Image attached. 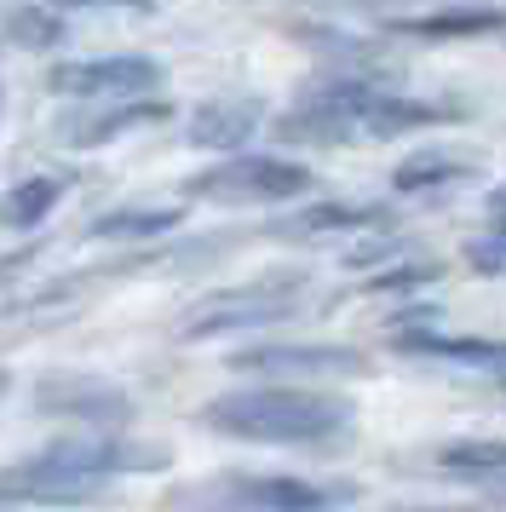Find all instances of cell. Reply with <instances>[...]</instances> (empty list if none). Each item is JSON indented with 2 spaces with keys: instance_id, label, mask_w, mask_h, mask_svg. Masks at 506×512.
<instances>
[{
  "instance_id": "cell-1",
  "label": "cell",
  "mask_w": 506,
  "mask_h": 512,
  "mask_svg": "<svg viewBox=\"0 0 506 512\" xmlns=\"http://www.w3.org/2000/svg\"><path fill=\"white\" fill-rule=\"evenodd\" d=\"M202 426L242 443H328L351 426V403L317 386H248L202 403Z\"/></svg>"
},
{
  "instance_id": "cell-2",
  "label": "cell",
  "mask_w": 506,
  "mask_h": 512,
  "mask_svg": "<svg viewBox=\"0 0 506 512\" xmlns=\"http://www.w3.org/2000/svg\"><path fill=\"white\" fill-rule=\"evenodd\" d=\"M161 466L156 449H138V443H115V438H69L52 443L29 461L6 466L0 472V501H18V507H41V501H87L104 484Z\"/></svg>"
},
{
  "instance_id": "cell-3",
  "label": "cell",
  "mask_w": 506,
  "mask_h": 512,
  "mask_svg": "<svg viewBox=\"0 0 506 512\" xmlns=\"http://www.w3.org/2000/svg\"><path fill=\"white\" fill-rule=\"evenodd\" d=\"M432 121H443L437 104L380 93V87H368V81H334V87H317L294 116L282 121V139H328V144L397 139V133L432 127Z\"/></svg>"
},
{
  "instance_id": "cell-4",
  "label": "cell",
  "mask_w": 506,
  "mask_h": 512,
  "mask_svg": "<svg viewBox=\"0 0 506 512\" xmlns=\"http://www.w3.org/2000/svg\"><path fill=\"white\" fill-rule=\"evenodd\" d=\"M196 196L225 202V208H265V202H294L311 190V167L282 162V156H230V162L196 173Z\"/></svg>"
},
{
  "instance_id": "cell-5",
  "label": "cell",
  "mask_w": 506,
  "mask_h": 512,
  "mask_svg": "<svg viewBox=\"0 0 506 512\" xmlns=\"http://www.w3.org/2000/svg\"><path fill=\"white\" fill-rule=\"evenodd\" d=\"M299 300V277H276V282H242V288H225V294H207L184 311L179 334L184 340H213V334H230V328H259L282 317L288 305Z\"/></svg>"
},
{
  "instance_id": "cell-6",
  "label": "cell",
  "mask_w": 506,
  "mask_h": 512,
  "mask_svg": "<svg viewBox=\"0 0 506 512\" xmlns=\"http://www.w3.org/2000/svg\"><path fill=\"white\" fill-rule=\"evenodd\" d=\"M196 495H213L230 512H334L340 501H351V489L311 484V478H271V472L219 478V484L196 489Z\"/></svg>"
},
{
  "instance_id": "cell-7",
  "label": "cell",
  "mask_w": 506,
  "mask_h": 512,
  "mask_svg": "<svg viewBox=\"0 0 506 512\" xmlns=\"http://www.w3.org/2000/svg\"><path fill=\"white\" fill-rule=\"evenodd\" d=\"M161 87V64L156 58H138V52H121V58H81V64H58L52 70V93L64 98H144Z\"/></svg>"
},
{
  "instance_id": "cell-8",
  "label": "cell",
  "mask_w": 506,
  "mask_h": 512,
  "mask_svg": "<svg viewBox=\"0 0 506 512\" xmlns=\"http://www.w3.org/2000/svg\"><path fill=\"white\" fill-rule=\"evenodd\" d=\"M230 369L265 374L271 386H282V380H328V374H357L363 369V351H351V346H259V351H242Z\"/></svg>"
},
{
  "instance_id": "cell-9",
  "label": "cell",
  "mask_w": 506,
  "mask_h": 512,
  "mask_svg": "<svg viewBox=\"0 0 506 512\" xmlns=\"http://www.w3.org/2000/svg\"><path fill=\"white\" fill-rule=\"evenodd\" d=\"M397 351L409 357H432V363H455L466 374H483L506 386V340H466V334H426V328H409L397 334Z\"/></svg>"
},
{
  "instance_id": "cell-10",
  "label": "cell",
  "mask_w": 506,
  "mask_h": 512,
  "mask_svg": "<svg viewBox=\"0 0 506 512\" xmlns=\"http://www.w3.org/2000/svg\"><path fill=\"white\" fill-rule=\"evenodd\" d=\"M265 121V110L253 98H207L190 110V144L202 150H236L253 139V127Z\"/></svg>"
},
{
  "instance_id": "cell-11",
  "label": "cell",
  "mask_w": 506,
  "mask_h": 512,
  "mask_svg": "<svg viewBox=\"0 0 506 512\" xmlns=\"http://www.w3.org/2000/svg\"><path fill=\"white\" fill-rule=\"evenodd\" d=\"M41 409L52 415H81V420H121L127 415V397L104 386V380H87V374H58V380H46L41 392H35Z\"/></svg>"
},
{
  "instance_id": "cell-12",
  "label": "cell",
  "mask_w": 506,
  "mask_h": 512,
  "mask_svg": "<svg viewBox=\"0 0 506 512\" xmlns=\"http://www.w3.org/2000/svg\"><path fill=\"white\" fill-rule=\"evenodd\" d=\"M144 121H167V104L144 98V104H115V110H104V116L64 121V139L69 144H110V139H121L127 127H144Z\"/></svg>"
},
{
  "instance_id": "cell-13",
  "label": "cell",
  "mask_w": 506,
  "mask_h": 512,
  "mask_svg": "<svg viewBox=\"0 0 506 512\" xmlns=\"http://www.w3.org/2000/svg\"><path fill=\"white\" fill-rule=\"evenodd\" d=\"M489 29H506L501 6H443V12H432V18H414V24H403V35L455 41V35H489Z\"/></svg>"
},
{
  "instance_id": "cell-14",
  "label": "cell",
  "mask_w": 506,
  "mask_h": 512,
  "mask_svg": "<svg viewBox=\"0 0 506 512\" xmlns=\"http://www.w3.org/2000/svg\"><path fill=\"white\" fill-rule=\"evenodd\" d=\"M472 156H455V150H420L409 162L397 167V190L403 196H420V190H443V185H460L472 173Z\"/></svg>"
},
{
  "instance_id": "cell-15",
  "label": "cell",
  "mask_w": 506,
  "mask_h": 512,
  "mask_svg": "<svg viewBox=\"0 0 506 512\" xmlns=\"http://www.w3.org/2000/svg\"><path fill=\"white\" fill-rule=\"evenodd\" d=\"M58 196H64L58 179H23V185H12L0 196V225L6 231H35L46 213L58 208Z\"/></svg>"
},
{
  "instance_id": "cell-16",
  "label": "cell",
  "mask_w": 506,
  "mask_h": 512,
  "mask_svg": "<svg viewBox=\"0 0 506 512\" xmlns=\"http://www.w3.org/2000/svg\"><path fill=\"white\" fill-rule=\"evenodd\" d=\"M179 225V208H121V213H104L92 236H156V231H173Z\"/></svg>"
},
{
  "instance_id": "cell-17",
  "label": "cell",
  "mask_w": 506,
  "mask_h": 512,
  "mask_svg": "<svg viewBox=\"0 0 506 512\" xmlns=\"http://www.w3.org/2000/svg\"><path fill=\"white\" fill-rule=\"evenodd\" d=\"M437 466L449 472H506V443H489V438H472V443H443L437 449Z\"/></svg>"
},
{
  "instance_id": "cell-18",
  "label": "cell",
  "mask_w": 506,
  "mask_h": 512,
  "mask_svg": "<svg viewBox=\"0 0 506 512\" xmlns=\"http://www.w3.org/2000/svg\"><path fill=\"white\" fill-rule=\"evenodd\" d=\"M374 213H357V208H311V213H299L294 225H282L288 236H317V231H351V225H368Z\"/></svg>"
},
{
  "instance_id": "cell-19",
  "label": "cell",
  "mask_w": 506,
  "mask_h": 512,
  "mask_svg": "<svg viewBox=\"0 0 506 512\" xmlns=\"http://www.w3.org/2000/svg\"><path fill=\"white\" fill-rule=\"evenodd\" d=\"M466 265H472L478 277H506V225L472 236V242H466Z\"/></svg>"
},
{
  "instance_id": "cell-20",
  "label": "cell",
  "mask_w": 506,
  "mask_h": 512,
  "mask_svg": "<svg viewBox=\"0 0 506 512\" xmlns=\"http://www.w3.org/2000/svg\"><path fill=\"white\" fill-rule=\"evenodd\" d=\"M12 35H18L23 47H58L64 41V24L58 18H46V12H35V6H23V12H12Z\"/></svg>"
},
{
  "instance_id": "cell-21",
  "label": "cell",
  "mask_w": 506,
  "mask_h": 512,
  "mask_svg": "<svg viewBox=\"0 0 506 512\" xmlns=\"http://www.w3.org/2000/svg\"><path fill=\"white\" fill-rule=\"evenodd\" d=\"M58 6H133V12H150V0H58Z\"/></svg>"
},
{
  "instance_id": "cell-22",
  "label": "cell",
  "mask_w": 506,
  "mask_h": 512,
  "mask_svg": "<svg viewBox=\"0 0 506 512\" xmlns=\"http://www.w3.org/2000/svg\"><path fill=\"white\" fill-rule=\"evenodd\" d=\"M489 213H495V225H506V185L489 190Z\"/></svg>"
},
{
  "instance_id": "cell-23",
  "label": "cell",
  "mask_w": 506,
  "mask_h": 512,
  "mask_svg": "<svg viewBox=\"0 0 506 512\" xmlns=\"http://www.w3.org/2000/svg\"><path fill=\"white\" fill-rule=\"evenodd\" d=\"M0 392H6V374H0Z\"/></svg>"
}]
</instances>
